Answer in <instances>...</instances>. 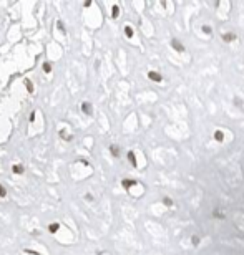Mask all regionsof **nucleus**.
Wrapping results in <instances>:
<instances>
[{"instance_id": "423d86ee", "label": "nucleus", "mask_w": 244, "mask_h": 255, "mask_svg": "<svg viewBox=\"0 0 244 255\" xmlns=\"http://www.w3.org/2000/svg\"><path fill=\"white\" fill-rule=\"evenodd\" d=\"M58 229H60V224H56V222H53V224L48 225V230H50L51 234H55V232H58Z\"/></svg>"}, {"instance_id": "0eeeda50", "label": "nucleus", "mask_w": 244, "mask_h": 255, "mask_svg": "<svg viewBox=\"0 0 244 255\" xmlns=\"http://www.w3.org/2000/svg\"><path fill=\"white\" fill-rule=\"evenodd\" d=\"M12 172H15V174H22V172H23V166H20V164L13 166V167H12Z\"/></svg>"}, {"instance_id": "39448f33", "label": "nucleus", "mask_w": 244, "mask_h": 255, "mask_svg": "<svg viewBox=\"0 0 244 255\" xmlns=\"http://www.w3.org/2000/svg\"><path fill=\"white\" fill-rule=\"evenodd\" d=\"M60 138L65 139V141H71V139H73V136H71V134H66L65 129H61V131H60Z\"/></svg>"}, {"instance_id": "f03ea898", "label": "nucleus", "mask_w": 244, "mask_h": 255, "mask_svg": "<svg viewBox=\"0 0 244 255\" xmlns=\"http://www.w3.org/2000/svg\"><path fill=\"white\" fill-rule=\"evenodd\" d=\"M148 78L153 80V81H161V75L156 73V71H150V73H148Z\"/></svg>"}, {"instance_id": "1a4fd4ad", "label": "nucleus", "mask_w": 244, "mask_h": 255, "mask_svg": "<svg viewBox=\"0 0 244 255\" xmlns=\"http://www.w3.org/2000/svg\"><path fill=\"white\" fill-rule=\"evenodd\" d=\"M110 151H111L113 156H120V148H118V146H115V144L110 148Z\"/></svg>"}, {"instance_id": "6ab92c4d", "label": "nucleus", "mask_w": 244, "mask_h": 255, "mask_svg": "<svg viewBox=\"0 0 244 255\" xmlns=\"http://www.w3.org/2000/svg\"><path fill=\"white\" fill-rule=\"evenodd\" d=\"M164 204H166V205H171V199H168V197H166V199H164Z\"/></svg>"}, {"instance_id": "7ed1b4c3", "label": "nucleus", "mask_w": 244, "mask_h": 255, "mask_svg": "<svg viewBox=\"0 0 244 255\" xmlns=\"http://www.w3.org/2000/svg\"><path fill=\"white\" fill-rule=\"evenodd\" d=\"M171 45H173V48L174 50H178V51H184V46L179 43L178 40H171Z\"/></svg>"}, {"instance_id": "f257e3e1", "label": "nucleus", "mask_w": 244, "mask_h": 255, "mask_svg": "<svg viewBox=\"0 0 244 255\" xmlns=\"http://www.w3.org/2000/svg\"><path fill=\"white\" fill-rule=\"evenodd\" d=\"M81 111L85 113V114H92L93 113L92 104H90V103H81Z\"/></svg>"}, {"instance_id": "9d476101", "label": "nucleus", "mask_w": 244, "mask_h": 255, "mask_svg": "<svg viewBox=\"0 0 244 255\" xmlns=\"http://www.w3.org/2000/svg\"><path fill=\"white\" fill-rule=\"evenodd\" d=\"M223 38H224V41H233L234 38H236V35H234V33H226Z\"/></svg>"}, {"instance_id": "2eb2a0df", "label": "nucleus", "mask_w": 244, "mask_h": 255, "mask_svg": "<svg viewBox=\"0 0 244 255\" xmlns=\"http://www.w3.org/2000/svg\"><path fill=\"white\" fill-rule=\"evenodd\" d=\"M43 71H45V73L51 71V65H50V63H43Z\"/></svg>"}, {"instance_id": "dca6fc26", "label": "nucleus", "mask_w": 244, "mask_h": 255, "mask_svg": "<svg viewBox=\"0 0 244 255\" xmlns=\"http://www.w3.org/2000/svg\"><path fill=\"white\" fill-rule=\"evenodd\" d=\"M214 138L218 139V141H223L224 136H223V133H221V131H216V133H214Z\"/></svg>"}, {"instance_id": "6e6552de", "label": "nucleus", "mask_w": 244, "mask_h": 255, "mask_svg": "<svg viewBox=\"0 0 244 255\" xmlns=\"http://www.w3.org/2000/svg\"><path fill=\"white\" fill-rule=\"evenodd\" d=\"M111 15H113V18H116V17L120 15V8H118V5H113V8H111Z\"/></svg>"}, {"instance_id": "ddd939ff", "label": "nucleus", "mask_w": 244, "mask_h": 255, "mask_svg": "<svg viewBox=\"0 0 244 255\" xmlns=\"http://www.w3.org/2000/svg\"><path fill=\"white\" fill-rule=\"evenodd\" d=\"M125 35L130 36V38L133 36V28H131V27H126V28H125Z\"/></svg>"}, {"instance_id": "f8f14e48", "label": "nucleus", "mask_w": 244, "mask_h": 255, "mask_svg": "<svg viewBox=\"0 0 244 255\" xmlns=\"http://www.w3.org/2000/svg\"><path fill=\"white\" fill-rule=\"evenodd\" d=\"M128 159H130V163H131L133 166H136V159H135V154H133L131 151L128 153Z\"/></svg>"}, {"instance_id": "4468645a", "label": "nucleus", "mask_w": 244, "mask_h": 255, "mask_svg": "<svg viewBox=\"0 0 244 255\" xmlns=\"http://www.w3.org/2000/svg\"><path fill=\"white\" fill-rule=\"evenodd\" d=\"M56 27H58V30H60L61 33H66L65 27H63V22H56Z\"/></svg>"}, {"instance_id": "9b49d317", "label": "nucleus", "mask_w": 244, "mask_h": 255, "mask_svg": "<svg viewBox=\"0 0 244 255\" xmlns=\"http://www.w3.org/2000/svg\"><path fill=\"white\" fill-rule=\"evenodd\" d=\"M25 86H27V90H28V93H33V85H32L30 80H25Z\"/></svg>"}, {"instance_id": "a211bd4d", "label": "nucleus", "mask_w": 244, "mask_h": 255, "mask_svg": "<svg viewBox=\"0 0 244 255\" xmlns=\"http://www.w3.org/2000/svg\"><path fill=\"white\" fill-rule=\"evenodd\" d=\"M25 252H27V254H30V255H38V252H35V250H32V249H27Z\"/></svg>"}, {"instance_id": "f3484780", "label": "nucleus", "mask_w": 244, "mask_h": 255, "mask_svg": "<svg viewBox=\"0 0 244 255\" xmlns=\"http://www.w3.org/2000/svg\"><path fill=\"white\" fill-rule=\"evenodd\" d=\"M5 195H7L5 187H4V186H0V197H5Z\"/></svg>"}, {"instance_id": "20e7f679", "label": "nucleus", "mask_w": 244, "mask_h": 255, "mask_svg": "<svg viewBox=\"0 0 244 255\" xmlns=\"http://www.w3.org/2000/svg\"><path fill=\"white\" fill-rule=\"evenodd\" d=\"M123 187H125V189H130V187H131V186H135V184H136V181H131V179H125V181H123Z\"/></svg>"}]
</instances>
